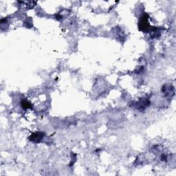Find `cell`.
<instances>
[{
  "label": "cell",
  "instance_id": "obj_1",
  "mask_svg": "<svg viewBox=\"0 0 176 176\" xmlns=\"http://www.w3.org/2000/svg\"><path fill=\"white\" fill-rule=\"evenodd\" d=\"M148 19H149V15L147 14H144L143 16L141 17L140 21H139V30L144 32H149L150 30H153V28H151L149 25V23L148 22Z\"/></svg>",
  "mask_w": 176,
  "mask_h": 176
},
{
  "label": "cell",
  "instance_id": "obj_2",
  "mask_svg": "<svg viewBox=\"0 0 176 176\" xmlns=\"http://www.w3.org/2000/svg\"><path fill=\"white\" fill-rule=\"evenodd\" d=\"M44 134L43 132H37L35 133V134H32L29 137V140L30 141L33 142V143H39L41 142V140L43 139V137L44 136Z\"/></svg>",
  "mask_w": 176,
  "mask_h": 176
},
{
  "label": "cell",
  "instance_id": "obj_3",
  "mask_svg": "<svg viewBox=\"0 0 176 176\" xmlns=\"http://www.w3.org/2000/svg\"><path fill=\"white\" fill-rule=\"evenodd\" d=\"M21 107H22L24 109H30V108L32 107V104L30 103L29 101H28L26 100H23L21 101Z\"/></svg>",
  "mask_w": 176,
  "mask_h": 176
}]
</instances>
